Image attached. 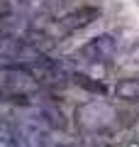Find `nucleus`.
<instances>
[{
	"label": "nucleus",
	"instance_id": "obj_1",
	"mask_svg": "<svg viewBox=\"0 0 139 147\" xmlns=\"http://www.w3.org/2000/svg\"><path fill=\"white\" fill-rule=\"evenodd\" d=\"M81 54L88 59V61H108V59L115 54V39L108 37V34L95 37V39H90V42L81 49Z\"/></svg>",
	"mask_w": 139,
	"mask_h": 147
},
{
	"label": "nucleus",
	"instance_id": "obj_3",
	"mask_svg": "<svg viewBox=\"0 0 139 147\" xmlns=\"http://www.w3.org/2000/svg\"><path fill=\"white\" fill-rule=\"evenodd\" d=\"M10 12H12V5H10V0H0V20L10 17Z\"/></svg>",
	"mask_w": 139,
	"mask_h": 147
},
{
	"label": "nucleus",
	"instance_id": "obj_2",
	"mask_svg": "<svg viewBox=\"0 0 139 147\" xmlns=\"http://www.w3.org/2000/svg\"><path fill=\"white\" fill-rule=\"evenodd\" d=\"M100 15V10L98 7H93V5H83V7H76L73 12H68L66 15V27L68 30H81V27H86V25H90L95 17Z\"/></svg>",
	"mask_w": 139,
	"mask_h": 147
}]
</instances>
